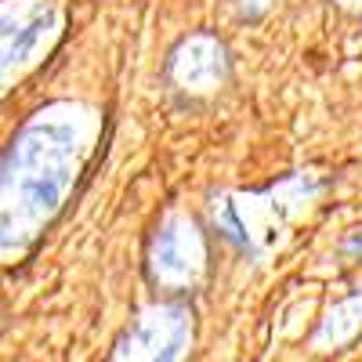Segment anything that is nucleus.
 I'll return each instance as SVG.
<instances>
[{
    "instance_id": "6",
    "label": "nucleus",
    "mask_w": 362,
    "mask_h": 362,
    "mask_svg": "<svg viewBox=\"0 0 362 362\" xmlns=\"http://www.w3.org/2000/svg\"><path fill=\"white\" fill-rule=\"evenodd\" d=\"M341 4H344V8H355V4H362V0H341Z\"/></svg>"
},
{
    "instance_id": "1",
    "label": "nucleus",
    "mask_w": 362,
    "mask_h": 362,
    "mask_svg": "<svg viewBox=\"0 0 362 362\" xmlns=\"http://www.w3.org/2000/svg\"><path fill=\"white\" fill-rule=\"evenodd\" d=\"M76 127L62 119L29 124L4 153V199H18L25 218H47L62 199L73 160H76Z\"/></svg>"
},
{
    "instance_id": "5",
    "label": "nucleus",
    "mask_w": 362,
    "mask_h": 362,
    "mask_svg": "<svg viewBox=\"0 0 362 362\" xmlns=\"http://www.w3.org/2000/svg\"><path fill=\"white\" fill-rule=\"evenodd\" d=\"M344 250H348V254H362V232H355V235L344 239Z\"/></svg>"
},
{
    "instance_id": "4",
    "label": "nucleus",
    "mask_w": 362,
    "mask_h": 362,
    "mask_svg": "<svg viewBox=\"0 0 362 362\" xmlns=\"http://www.w3.org/2000/svg\"><path fill=\"white\" fill-rule=\"evenodd\" d=\"M192 257H199V239H196V225L185 218H170L156 239H153V268L156 276H189L192 272Z\"/></svg>"
},
{
    "instance_id": "3",
    "label": "nucleus",
    "mask_w": 362,
    "mask_h": 362,
    "mask_svg": "<svg viewBox=\"0 0 362 362\" xmlns=\"http://www.w3.org/2000/svg\"><path fill=\"white\" fill-rule=\"evenodd\" d=\"M54 25V11L44 0H15L4 8V69L18 66Z\"/></svg>"
},
{
    "instance_id": "2",
    "label": "nucleus",
    "mask_w": 362,
    "mask_h": 362,
    "mask_svg": "<svg viewBox=\"0 0 362 362\" xmlns=\"http://www.w3.org/2000/svg\"><path fill=\"white\" fill-rule=\"evenodd\" d=\"M170 76L181 83V87H189V90H210L214 83L225 80V47L218 37H210V33H196L189 37L185 44H181L174 54H170Z\"/></svg>"
}]
</instances>
